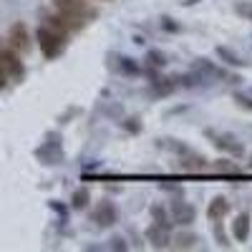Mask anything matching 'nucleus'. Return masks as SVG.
Listing matches in <instances>:
<instances>
[{"label": "nucleus", "instance_id": "423d86ee", "mask_svg": "<svg viewBox=\"0 0 252 252\" xmlns=\"http://www.w3.org/2000/svg\"><path fill=\"white\" fill-rule=\"evenodd\" d=\"M94 220L98 227H109L116 222V207L111 202H98L96 209H94Z\"/></svg>", "mask_w": 252, "mask_h": 252}, {"label": "nucleus", "instance_id": "0eeeda50", "mask_svg": "<svg viewBox=\"0 0 252 252\" xmlns=\"http://www.w3.org/2000/svg\"><path fill=\"white\" fill-rule=\"evenodd\" d=\"M146 240H149V245L152 247H169V229L166 227H161V224H152L149 229H146Z\"/></svg>", "mask_w": 252, "mask_h": 252}, {"label": "nucleus", "instance_id": "5701e85b", "mask_svg": "<svg viewBox=\"0 0 252 252\" xmlns=\"http://www.w3.org/2000/svg\"><path fill=\"white\" fill-rule=\"evenodd\" d=\"M111 247H116V250H126L124 240H111Z\"/></svg>", "mask_w": 252, "mask_h": 252}, {"label": "nucleus", "instance_id": "2eb2a0df", "mask_svg": "<svg viewBox=\"0 0 252 252\" xmlns=\"http://www.w3.org/2000/svg\"><path fill=\"white\" fill-rule=\"evenodd\" d=\"M197 245V237L194 235H177L174 237V247L177 250H192Z\"/></svg>", "mask_w": 252, "mask_h": 252}, {"label": "nucleus", "instance_id": "f3484780", "mask_svg": "<svg viewBox=\"0 0 252 252\" xmlns=\"http://www.w3.org/2000/svg\"><path fill=\"white\" fill-rule=\"evenodd\" d=\"M146 58H149V66H157V68H161L164 63H166V61H164V56H161L159 51H152V53L146 56Z\"/></svg>", "mask_w": 252, "mask_h": 252}, {"label": "nucleus", "instance_id": "6e6552de", "mask_svg": "<svg viewBox=\"0 0 252 252\" xmlns=\"http://www.w3.org/2000/svg\"><path fill=\"white\" fill-rule=\"evenodd\" d=\"M227 212H229V202L224 197H215L212 202H209V207H207V217L212 222H220Z\"/></svg>", "mask_w": 252, "mask_h": 252}, {"label": "nucleus", "instance_id": "412c9836", "mask_svg": "<svg viewBox=\"0 0 252 252\" xmlns=\"http://www.w3.org/2000/svg\"><path fill=\"white\" fill-rule=\"evenodd\" d=\"M5 83H8V73L3 71V66H0V89H5Z\"/></svg>", "mask_w": 252, "mask_h": 252}, {"label": "nucleus", "instance_id": "dca6fc26", "mask_svg": "<svg viewBox=\"0 0 252 252\" xmlns=\"http://www.w3.org/2000/svg\"><path fill=\"white\" fill-rule=\"evenodd\" d=\"M154 89H157L159 94H166V91L174 89V81H172V78H161L159 83H154Z\"/></svg>", "mask_w": 252, "mask_h": 252}, {"label": "nucleus", "instance_id": "f257e3e1", "mask_svg": "<svg viewBox=\"0 0 252 252\" xmlns=\"http://www.w3.org/2000/svg\"><path fill=\"white\" fill-rule=\"evenodd\" d=\"M38 46L46 58H56L63 51V46H66V35H61L58 31H53L51 26L43 23L38 28Z\"/></svg>", "mask_w": 252, "mask_h": 252}, {"label": "nucleus", "instance_id": "f03ea898", "mask_svg": "<svg viewBox=\"0 0 252 252\" xmlns=\"http://www.w3.org/2000/svg\"><path fill=\"white\" fill-rule=\"evenodd\" d=\"M0 66H3V71L13 78L23 76V63H20L18 51L8 43V40H0Z\"/></svg>", "mask_w": 252, "mask_h": 252}, {"label": "nucleus", "instance_id": "4be33fe9", "mask_svg": "<svg viewBox=\"0 0 252 252\" xmlns=\"http://www.w3.org/2000/svg\"><path fill=\"white\" fill-rule=\"evenodd\" d=\"M235 101H240V103H242V106H247V109H252V101H247L245 96H235Z\"/></svg>", "mask_w": 252, "mask_h": 252}, {"label": "nucleus", "instance_id": "ddd939ff", "mask_svg": "<svg viewBox=\"0 0 252 252\" xmlns=\"http://www.w3.org/2000/svg\"><path fill=\"white\" fill-rule=\"evenodd\" d=\"M152 217H154V224H161V227H166V229L172 227V220L166 217L164 207H159V204H154V207H152Z\"/></svg>", "mask_w": 252, "mask_h": 252}, {"label": "nucleus", "instance_id": "9d476101", "mask_svg": "<svg viewBox=\"0 0 252 252\" xmlns=\"http://www.w3.org/2000/svg\"><path fill=\"white\" fill-rule=\"evenodd\" d=\"M215 144L220 146V149H224V152H232L235 157L242 154V144L237 139H232V136H215Z\"/></svg>", "mask_w": 252, "mask_h": 252}, {"label": "nucleus", "instance_id": "20e7f679", "mask_svg": "<svg viewBox=\"0 0 252 252\" xmlns=\"http://www.w3.org/2000/svg\"><path fill=\"white\" fill-rule=\"evenodd\" d=\"M8 43H10L18 53H26V51L31 48V33H28L26 23H13V26H10Z\"/></svg>", "mask_w": 252, "mask_h": 252}, {"label": "nucleus", "instance_id": "b1692460", "mask_svg": "<svg viewBox=\"0 0 252 252\" xmlns=\"http://www.w3.org/2000/svg\"><path fill=\"white\" fill-rule=\"evenodd\" d=\"M250 166H252V157H250Z\"/></svg>", "mask_w": 252, "mask_h": 252}, {"label": "nucleus", "instance_id": "9b49d317", "mask_svg": "<svg viewBox=\"0 0 252 252\" xmlns=\"http://www.w3.org/2000/svg\"><path fill=\"white\" fill-rule=\"evenodd\" d=\"M212 169H215L217 174H237V172H240V166H237V161H229V159H217V161L212 164Z\"/></svg>", "mask_w": 252, "mask_h": 252}, {"label": "nucleus", "instance_id": "4468645a", "mask_svg": "<svg viewBox=\"0 0 252 252\" xmlns=\"http://www.w3.org/2000/svg\"><path fill=\"white\" fill-rule=\"evenodd\" d=\"M89 199H91V194H89V189H76V192H73V199H71V204L76 207V209H83V207H86L89 204Z\"/></svg>", "mask_w": 252, "mask_h": 252}, {"label": "nucleus", "instance_id": "a211bd4d", "mask_svg": "<svg viewBox=\"0 0 252 252\" xmlns=\"http://www.w3.org/2000/svg\"><path fill=\"white\" fill-rule=\"evenodd\" d=\"M119 66H121V71H126V73H136V71H139L134 63H129V58H119Z\"/></svg>", "mask_w": 252, "mask_h": 252}, {"label": "nucleus", "instance_id": "7ed1b4c3", "mask_svg": "<svg viewBox=\"0 0 252 252\" xmlns=\"http://www.w3.org/2000/svg\"><path fill=\"white\" fill-rule=\"evenodd\" d=\"M53 5L58 8L61 15H66L71 23L86 15V0H53Z\"/></svg>", "mask_w": 252, "mask_h": 252}, {"label": "nucleus", "instance_id": "f8f14e48", "mask_svg": "<svg viewBox=\"0 0 252 252\" xmlns=\"http://www.w3.org/2000/svg\"><path fill=\"white\" fill-rule=\"evenodd\" d=\"M182 166H184L187 172H204V169H209V164L202 157H187Z\"/></svg>", "mask_w": 252, "mask_h": 252}, {"label": "nucleus", "instance_id": "6ab92c4d", "mask_svg": "<svg viewBox=\"0 0 252 252\" xmlns=\"http://www.w3.org/2000/svg\"><path fill=\"white\" fill-rule=\"evenodd\" d=\"M220 56H222V58H227V63H235V66H240V58H237V56H232L227 48H220Z\"/></svg>", "mask_w": 252, "mask_h": 252}, {"label": "nucleus", "instance_id": "1a4fd4ad", "mask_svg": "<svg viewBox=\"0 0 252 252\" xmlns=\"http://www.w3.org/2000/svg\"><path fill=\"white\" fill-rule=\"evenodd\" d=\"M232 235H235L237 242H245V240L250 237V215L235 217V222H232Z\"/></svg>", "mask_w": 252, "mask_h": 252}, {"label": "nucleus", "instance_id": "aec40b11", "mask_svg": "<svg viewBox=\"0 0 252 252\" xmlns=\"http://www.w3.org/2000/svg\"><path fill=\"white\" fill-rule=\"evenodd\" d=\"M237 10H240L242 15H247V18L252 20V3H250V5H247V3H242V5H237Z\"/></svg>", "mask_w": 252, "mask_h": 252}, {"label": "nucleus", "instance_id": "39448f33", "mask_svg": "<svg viewBox=\"0 0 252 252\" xmlns=\"http://www.w3.org/2000/svg\"><path fill=\"white\" fill-rule=\"evenodd\" d=\"M194 207L189 204V202H182V199H177L174 204H172V220H174V224H192L194 222Z\"/></svg>", "mask_w": 252, "mask_h": 252}]
</instances>
